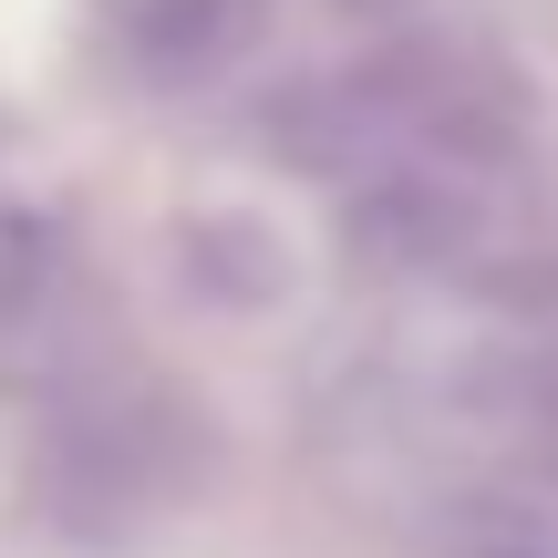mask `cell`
<instances>
[{"mask_svg":"<svg viewBox=\"0 0 558 558\" xmlns=\"http://www.w3.org/2000/svg\"><path fill=\"white\" fill-rule=\"evenodd\" d=\"M259 32V0H104V52L135 83H207Z\"/></svg>","mask_w":558,"mask_h":558,"instance_id":"obj_1","label":"cell"}]
</instances>
